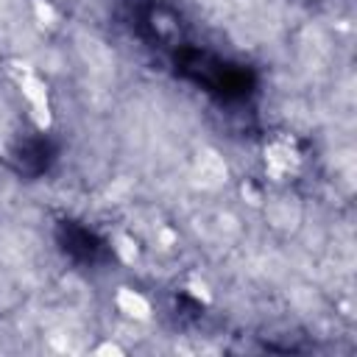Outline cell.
Returning <instances> with one entry per match:
<instances>
[{"label":"cell","mask_w":357,"mask_h":357,"mask_svg":"<svg viewBox=\"0 0 357 357\" xmlns=\"http://www.w3.org/2000/svg\"><path fill=\"white\" fill-rule=\"evenodd\" d=\"M17 84L31 106V117L39 128H47L50 126V100H47V86L39 75H33L31 70H17Z\"/></svg>","instance_id":"obj_1"},{"label":"cell","mask_w":357,"mask_h":357,"mask_svg":"<svg viewBox=\"0 0 357 357\" xmlns=\"http://www.w3.org/2000/svg\"><path fill=\"white\" fill-rule=\"evenodd\" d=\"M95 354H114V357H120V354H123V349H120L117 343H103V346H98V349H95Z\"/></svg>","instance_id":"obj_7"},{"label":"cell","mask_w":357,"mask_h":357,"mask_svg":"<svg viewBox=\"0 0 357 357\" xmlns=\"http://www.w3.org/2000/svg\"><path fill=\"white\" fill-rule=\"evenodd\" d=\"M114 301H117L120 312H126L134 321H148L151 318V301L142 293L131 290V287H120L117 296H114Z\"/></svg>","instance_id":"obj_2"},{"label":"cell","mask_w":357,"mask_h":357,"mask_svg":"<svg viewBox=\"0 0 357 357\" xmlns=\"http://www.w3.org/2000/svg\"><path fill=\"white\" fill-rule=\"evenodd\" d=\"M114 251L120 254L123 262H134L137 259V245H134V240L128 234H117L114 237Z\"/></svg>","instance_id":"obj_5"},{"label":"cell","mask_w":357,"mask_h":357,"mask_svg":"<svg viewBox=\"0 0 357 357\" xmlns=\"http://www.w3.org/2000/svg\"><path fill=\"white\" fill-rule=\"evenodd\" d=\"M33 8H36V17H39L45 25H53V22H56V11H53L50 3H45V0H33Z\"/></svg>","instance_id":"obj_6"},{"label":"cell","mask_w":357,"mask_h":357,"mask_svg":"<svg viewBox=\"0 0 357 357\" xmlns=\"http://www.w3.org/2000/svg\"><path fill=\"white\" fill-rule=\"evenodd\" d=\"M198 176H201V184L215 187V184L226 181V165H223L215 153H204V156L198 159Z\"/></svg>","instance_id":"obj_4"},{"label":"cell","mask_w":357,"mask_h":357,"mask_svg":"<svg viewBox=\"0 0 357 357\" xmlns=\"http://www.w3.org/2000/svg\"><path fill=\"white\" fill-rule=\"evenodd\" d=\"M265 162H268V170H271L273 176H284V173H290V170L296 167L298 156H296V151H293L290 145L276 142V145H271V148H268Z\"/></svg>","instance_id":"obj_3"}]
</instances>
